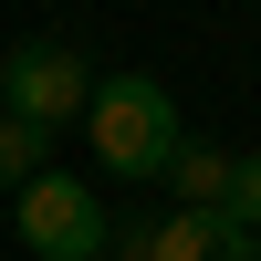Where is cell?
Masks as SVG:
<instances>
[{
  "label": "cell",
  "mask_w": 261,
  "mask_h": 261,
  "mask_svg": "<svg viewBox=\"0 0 261 261\" xmlns=\"http://www.w3.org/2000/svg\"><path fill=\"white\" fill-rule=\"evenodd\" d=\"M84 146H94L105 178H167V157L188 146V115H178V94L157 73H94Z\"/></svg>",
  "instance_id": "cell-1"
},
{
  "label": "cell",
  "mask_w": 261,
  "mask_h": 261,
  "mask_svg": "<svg viewBox=\"0 0 261 261\" xmlns=\"http://www.w3.org/2000/svg\"><path fill=\"white\" fill-rule=\"evenodd\" d=\"M11 230H21L32 261H105L115 251V220H105V199L73 178V167H42V178L11 199Z\"/></svg>",
  "instance_id": "cell-2"
},
{
  "label": "cell",
  "mask_w": 261,
  "mask_h": 261,
  "mask_svg": "<svg viewBox=\"0 0 261 261\" xmlns=\"http://www.w3.org/2000/svg\"><path fill=\"white\" fill-rule=\"evenodd\" d=\"M84 105H94V63H84L73 42H11V53H0V115L63 136Z\"/></svg>",
  "instance_id": "cell-3"
},
{
  "label": "cell",
  "mask_w": 261,
  "mask_h": 261,
  "mask_svg": "<svg viewBox=\"0 0 261 261\" xmlns=\"http://www.w3.org/2000/svg\"><path fill=\"white\" fill-rule=\"evenodd\" d=\"M230 167H241L230 146H209V136H188L178 157H167V199H178V209H220V199H230Z\"/></svg>",
  "instance_id": "cell-4"
},
{
  "label": "cell",
  "mask_w": 261,
  "mask_h": 261,
  "mask_svg": "<svg viewBox=\"0 0 261 261\" xmlns=\"http://www.w3.org/2000/svg\"><path fill=\"white\" fill-rule=\"evenodd\" d=\"M42 167H53V136H42V125H21V115H0V188L21 199Z\"/></svg>",
  "instance_id": "cell-5"
},
{
  "label": "cell",
  "mask_w": 261,
  "mask_h": 261,
  "mask_svg": "<svg viewBox=\"0 0 261 261\" xmlns=\"http://www.w3.org/2000/svg\"><path fill=\"white\" fill-rule=\"evenodd\" d=\"M220 220H230V230H261V157H241V167H230V199H220Z\"/></svg>",
  "instance_id": "cell-6"
},
{
  "label": "cell",
  "mask_w": 261,
  "mask_h": 261,
  "mask_svg": "<svg viewBox=\"0 0 261 261\" xmlns=\"http://www.w3.org/2000/svg\"><path fill=\"white\" fill-rule=\"evenodd\" d=\"M251 261H261V241H251Z\"/></svg>",
  "instance_id": "cell-7"
}]
</instances>
